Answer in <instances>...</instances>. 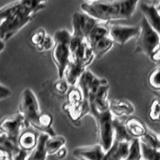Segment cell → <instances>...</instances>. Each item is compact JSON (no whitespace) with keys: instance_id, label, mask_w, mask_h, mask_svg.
I'll return each mask as SVG.
<instances>
[{"instance_id":"1","label":"cell","mask_w":160,"mask_h":160,"mask_svg":"<svg viewBox=\"0 0 160 160\" xmlns=\"http://www.w3.org/2000/svg\"><path fill=\"white\" fill-rule=\"evenodd\" d=\"M139 4V0H94L80 5L81 11L101 22L109 23L131 18Z\"/></svg>"},{"instance_id":"2","label":"cell","mask_w":160,"mask_h":160,"mask_svg":"<svg viewBox=\"0 0 160 160\" xmlns=\"http://www.w3.org/2000/svg\"><path fill=\"white\" fill-rule=\"evenodd\" d=\"M72 32L67 29L56 30L53 35L54 46L52 48V60L57 69L58 79L64 77V72L71 59L70 53V40Z\"/></svg>"},{"instance_id":"3","label":"cell","mask_w":160,"mask_h":160,"mask_svg":"<svg viewBox=\"0 0 160 160\" xmlns=\"http://www.w3.org/2000/svg\"><path fill=\"white\" fill-rule=\"evenodd\" d=\"M89 115H91L95 119V122L97 125L99 144L106 152L111 147L114 140V117L110 111V108L106 110H93V111H90Z\"/></svg>"},{"instance_id":"4","label":"cell","mask_w":160,"mask_h":160,"mask_svg":"<svg viewBox=\"0 0 160 160\" xmlns=\"http://www.w3.org/2000/svg\"><path fill=\"white\" fill-rule=\"evenodd\" d=\"M160 47V35L150 26L144 17L139 23L135 51L150 57Z\"/></svg>"},{"instance_id":"5","label":"cell","mask_w":160,"mask_h":160,"mask_svg":"<svg viewBox=\"0 0 160 160\" xmlns=\"http://www.w3.org/2000/svg\"><path fill=\"white\" fill-rule=\"evenodd\" d=\"M18 111L23 115L25 128L31 127L36 130L38 118L41 113L36 94L31 88H25L21 94V101Z\"/></svg>"},{"instance_id":"6","label":"cell","mask_w":160,"mask_h":160,"mask_svg":"<svg viewBox=\"0 0 160 160\" xmlns=\"http://www.w3.org/2000/svg\"><path fill=\"white\" fill-rule=\"evenodd\" d=\"M25 127L24 117L19 111L15 114L3 118L0 121V132L18 144V137L21 133L22 128Z\"/></svg>"},{"instance_id":"7","label":"cell","mask_w":160,"mask_h":160,"mask_svg":"<svg viewBox=\"0 0 160 160\" xmlns=\"http://www.w3.org/2000/svg\"><path fill=\"white\" fill-rule=\"evenodd\" d=\"M99 20L95 19L83 11L75 12L72 15V35L86 40L89 32Z\"/></svg>"},{"instance_id":"8","label":"cell","mask_w":160,"mask_h":160,"mask_svg":"<svg viewBox=\"0 0 160 160\" xmlns=\"http://www.w3.org/2000/svg\"><path fill=\"white\" fill-rule=\"evenodd\" d=\"M109 37L114 44L124 45L132 38H136L139 33V25L137 26H125V25H109Z\"/></svg>"},{"instance_id":"9","label":"cell","mask_w":160,"mask_h":160,"mask_svg":"<svg viewBox=\"0 0 160 160\" xmlns=\"http://www.w3.org/2000/svg\"><path fill=\"white\" fill-rule=\"evenodd\" d=\"M108 81L105 78H99L94 75L89 70H85L81 77L78 80V87L80 88L83 95V99H87L90 95H92L101 85L107 83Z\"/></svg>"},{"instance_id":"10","label":"cell","mask_w":160,"mask_h":160,"mask_svg":"<svg viewBox=\"0 0 160 160\" xmlns=\"http://www.w3.org/2000/svg\"><path fill=\"white\" fill-rule=\"evenodd\" d=\"M72 154L75 158L86 159V160H101L104 159L105 151L102 146L98 144L91 146H83L73 149Z\"/></svg>"},{"instance_id":"11","label":"cell","mask_w":160,"mask_h":160,"mask_svg":"<svg viewBox=\"0 0 160 160\" xmlns=\"http://www.w3.org/2000/svg\"><path fill=\"white\" fill-rule=\"evenodd\" d=\"M132 140V139H131ZM130 141L127 140H113V143L104 155V159H113V160H125L127 159Z\"/></svg>"},{"instance_id":"12","label":"cell","mask_w":160,"mask_h":160,"mask_svg":"<svg viewBox=\"0 0 160 160\" xmlns=\"http://www.w3.org/2000/svg\"><path fill=\"white\" fill-rule=\"evenodd\" d=\"M140 10L150 26L160 35V10L157 5L142 2L140 4Z\"/></svg>"},{"instance_id":"13","label":"cell","mask_w":160,"mask_h":160,"mask_svg":"<svg viewBox=\"0 0 160 160\" xmlns=\"http://www.w3.org/2000/svg\"><path fill=\"white\" fill-rule=\"evenodd\" d=\"M109 108L114 118H122L134 113V105L126 99H112L109 103Z\"/></svg>"},{"instance_id":"14","label":"cell","mask_w":160,"mask_h":160,"mask_svg":"<svg viewBox=\"0 0 160 160\" xmlns=\"http://www.w3.org/2000/svg\"><path fill=\"white\" fill-rule=\"evenodd\" d=\"M87 69L86 65L76 61V60H70L66 69L64 72V79L66 80L70 86H75L78 83L79 78L81 77L83 72Z\"/></svg>"},{"instance_id":"15","label":"cell","mask_w":160,"mask_h":160,"mask_svg":"<svg viewBox=\"0 0 160 160\" xmlns=\"http://www.w3.org/2000/svg\"><path fill=\"white\" fill-rule=\"evenodd\" d=\"M39 132L31 127H27L26 129L20 133L18 137V146L20 149L30 153L34 149L37 144Z\"/></svg>"},{"instance_id":"16","label":"cell","mask_w":160,"mask_h":160,"mask_svg":"<svg viewBox=\"0 0 160 160\" xmlns=\"http://www.w3.org/2000/svg\"><path fill=\"white\" fill-rule=\"evenodd\" d=\"M50 135L45 132H39L37 144L34 149L29 153L27 159H46L48 158L46 153V141Z\"/></svg>"},{"instance_id":"17","label":"cell","mask_w":160,"mask_h":160,"mask_svg":"<svg viewBox=\"0 0 160 160\" xmlns=\"http://www.w3.org/2000/svg\"><path fill=\"white\" fill-rule=\"evenodd\" d=\"M125 126L128 133L133 138H141L144 133L146 132L147 126L142 121H140L137 118H130L125 122Z\"/></svg>"},{"instance_id":"18","label":"cell","mask_w":160,"mask_h":160,"mask_svg":"<svg viewBox=\"0 0 160 160\" xmlns=\"http://www.w3.org/2000/svg\"><path fill=\"white\" fill-rule=\"evenodd\" d=\"M66 144V139L60 135L49 136L46 141V153L47 156H54L58 152L60 148H62Z\"/></svg>"},{"instance_id":"19","label":"cell","mask_w":160,"mask_h":160,"mask_svg":"<svg viewBox=\"0 0 160 160\" xmlns=\"http://www.w3.org/2000/svg\"><path fill=\"white\" fill-rule=\"evenodd\" d=\"M140 140H141V142L148 145V146L160 149V135L159 133L157 134L151 129L147 128L146 132H145L143 136L140 138Z\"/></svg>"},{"instance_id":"20","label":"cell","mask_w":160,"mask_h":160,"mask_svg":"<svg viewBox=\"0 0 160 160\" xmlns=\"http://www.w3.org/2000/svg\"><path fill=\"white\" fill-rule=\"evenodd\" d=\"M140 144H141V159H145V160L160 159V149L148 146L145 143L141 142V140H140Z\"/></svg>"},{"instance_id":"21","label":"cell","mask_w":160,"mask_h":160,"mask_svg":"<svg viewBox=\"0 0 160 160\" xmlns=\"http://www.w3.org/2000/svg\"><path fill=\"white\" fill-rule=\"evenodd\" d=\"M132 159H141V144H140L139 138H132L131 142H130L129 152L126 160Z\"/></svg>"},{"instance_id":"22","label":"cell","mask_w":160,"mask_h":160,"mask_svg":"<svg viewBox=\"0 0 160 160\" xmlns=\"http://www.w3.org/2000/svg\"><path fill=\"white\" fill-rule=\"evenodd\" d=\"M148 116L152 121H159L160 120V96L158 95L150 102Z\"/></svg>"},{"instance_id":"23","label":"cell","mask_w":160,"mask_h":160,"mask_svg":"<svg viewBox=\"0 0 160 160\" xmlns=\"http://www.w3.org/2000/svg\"><path fill=\"white\" fill-rule=\"evenodd\" d=\"M148 84L155 92L160 91V65L154 68L148 75Z\"/></svg>"},{"instance_id":"24","label":"cell","mask_w":160,"mask_h":160,"mask_svg":"<svg viewBox=\"0 0 160 160\" xmlns=\"http://www.w3.org/2000/svg\"><path fill=\"white\" fill-rule=\"evenodd\" d=\"M54 46V39L53 36H50L49 34H47L45 38L43 39V41L40 43L38 46L36 47V49L38 51H49V50H52Z\"/></svg>"},{"instance_id":"25","label":"cell","mask_w":160,"mask_h":160,"mask_svg":"<svg viewBox=\"0 0 160 160\" xmlns=\"http://www.w3.org/2000/svg\"><path fill=\"white\" fill-rule=\"evenodd\" d=\"M48 33L45 31L44 29H38L37 31H35L32 35L31 37H30V42L33 45V46L37 47L38 45L43 41V39L45 38Z\"/></svg>"},{"instance_id":"26","label":"cell","mask_w":160,"mask_h":160,"mask_svg":"<svg viewBox=\"0 0 160 160\" xmlns=\"http://www.w3.org/2000/svg\"><path fill=\"white\" fill-rule=\"evenodd\" d=\"M70 85L67 83V81L65 80L64 78L61 79H58L57 82L55 83V90L56 92H58L59 94H65L68 91V88H69Z\"/></svg>"},{"instance_id":"27","label":"cell","mask_w":160,"mask_h":160,"mask_svg":"<svg viewBox=\"0 0 160 160\" xmlns=\"http://www.w3.org/2000/svg\"><path fill=\"white\" fill-rule=\"evenodd\" d=\"M11 95V90H10L7 86H5L2 83L0 84V101L3 99L8 98Z\"/></svg>"},{"instance_id":"28","label":"cell","mask_w":160,"mask_h":160,"mask_svg":"<svg viewBox=\"0 0 160 160\" xmlns=\"http://www.w3.org/2000/svg\"><path fill=\"white\" fill-rule=\"evenodd\" d=\"M150 60H151L152 62H154L155 64H157V65H160V47L155 51L151 56L149 57Z\"/></svg>"},{"instance_id":"29","label":"cell","mask_w":160,"mask_h":160,"mask_svg":"<svg viewBox=\"0 0 160 160\" xmlns=\"http://www.w3.org/2000/svg\"><path fill=\"white\" fill-rule=\"evenodd\" d=\"M66 154H67V149L65 146H63L62 148H60L58 150V152L55 154L54 156L56 158H64L65 156H66Z\"/></svg>"},{"instance_id":"30","label":"cell","mask_w":160,"mask_h":160,"mask_svg":"<svg viewBox=\"0 0 160 160\" xmlns=\"http://www.w3.org/2000/svg\"><path fill=\"white\" fill-rule=\"evenodd\" d=\"M4 49H5V41L0 39V53H1Z\"/></svg>"},{"instance_id":"31","label":"cell","mask_w":160,"mask_h":160,"mask_svg":"<svg viewBox=\"0 0 160 160\" xmlns=\"http://www.w3.org/2000/svg\"><path fill=\"white\" fill-rule=\"evenodd\" d=\"M156 5H157V7H158V9L160 10V0H159V1L157 2V4H156Z\"/></svg>"},{"instance_id":"32","label":"cell","mask_w":160,"mask_h":160,"mask_svg":"<svg viewBox=\"0 0 160 160\" xmlns=\"http://www.w3.org/2000/svg\"><path fill=\"white\" fill-rule=\"evenodd\" d=\"M85 2H90V1H94V0H84Z\"/></svg>"},{"instance_id":"33","label":"cell","mask_w":160,"mask_h":160,"mask_svg":"<svg viewBox=\"0 0 160 160\" xmlns=\"http://www.w3.org/2000/svg\"><path fill=\"white\" fill-rule=\"evenodd\" d=\"M156 94L158 95V96H160V91H158V92H156Z\"/></svg>"},{"instance_id":"34","label":"cell","mask_w":160,"mask_h":160,"mask_svg":"<svg viewBox=\"0 0 160 160\" xmlns=\"http://www.w3.org/2000/svg\"><path fill=\"white\" fill-rule=\"evenodd\" d=\"M152 1H157V2H158V1H159V0H152Z\"/></svg>"},{"instance_id":"35","label":"cell","mask_w":160,"mask_h":160,"mask_svg":"<svg viewBox=\"0 0 160 160\" xmlns=\"http://www.w3.org/2000/svg\"><path fill=\"white\" fill-rule=\"evenodd\" d=\"M159 135H160V130H159Z\"/></svg>"}]
</instances>
